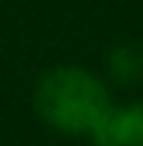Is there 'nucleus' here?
<instances>
[{
  "label": "nucleus",
  "mask_w": 143,
  "mask_h": 146,
  "mask_svg": "<svg viewBox=\"0 0 143 146\" xmlns=\"http://www.w3.org/2000/svg\"><path fill=\"white\" fill-rule=\"evenodd\" d=\"M107 108L110 98L105 84L77 66L51 69L36 84L39 116L63 134H89V128Z\"/></svg>",
  "instance_id": "1"
},
{
  "label": "nucleus",
  "mask_w": 143,
  "mask_h": 146,
  "mask_svg": "<svg viewBox=\"0 0 143 146\" xmlns=\"http://www.w3.org/2000/svg\"><path fill=\"white\" fill-rule=\"evenodd\" d=\"M110 75L122 84H134L143 78V51L134 45H122L110 57Z\"/></svg>",
  "instance_id": "2"
},
{
  "label": "nucleus",
  "mask_w": 143,
  "mask_h": 146,
  "mask_svg": "<svg viewBox=\"0 0 143 146\" xmlns=\"http://www.w3.org/2000/svg\"><path fill=\"white\" fill-rule=\"evenodd\" d=\"M122 146H143V102L122 108Z\"/></svg>",
  "instance_id": "3"
}]
</instances>
